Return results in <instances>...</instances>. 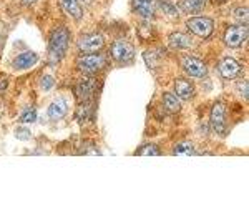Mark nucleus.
<instances>
[{
  "mask_svg": "<svg viewBox=\"0 0 249 221\" xmlns=\"http://www.w3.org/2000/svg\"><path fill=\"white\" fill-rule=\"evenodd\" d=\"M68 48V30L65 27H58L53 30L50 37V43H48V60L52 65H57L65 57Z\"/></svg>",
  "mask_w": 249,
  "mask_h": 221,
  "instance_id": "nucleus-1",
  "label": "nucleus"
},
{
  "mask_svg": "<svg viewBox=\"0 0 249 221\" xmlns=\"http://www.w3.org/2000/svg\"><path fill=\"white\" fill-rule=\"evenodd\" d=\"M188 29H190L193 34L198 35L201 38L210 37L213 34V29H214V23H213L211 18L208 17H193L186 22Z\"/></svg>",
  "mask_w": 249,
  "mask_h": 221,
  "instance_id": "nucleus-2",
  "label": "nucleus"
},
{
  "mask_svg": "<svg viewBox=\"0 0 249 221\" xmlns=\"http://www.w3.org/2000/svg\"><path fill=\"white\" fill-rule=\"evenodd\" d=\"M248 40V27L246 25H232L226 30L224 42L230 48H239Z\"/></svg>",
  "mask_w": 249,
  "mask_h": 221,
  "instance_id": "nucleus-3",
  "label": "nucleus"
},
{
  "mask_svg": "<svg viewBox=\"0 0 249 221\" xmlns=\"http://www.w3.org/2000/svg\"><path fill=\"white\" fill-rule=\"evenodd\" d=\"M211 128L219 135L226 133V108L219 102L211 110Z\"/></svg>",
  "mask_w": 249,
  "mask_h": 221,
  "instance_id": "nucleus-4",
  "label": "nucleus"
},
{
  "mask_svg": "<svg viewBox=\"0 0 249 221\" xmlns=\"http://www.w3.org/2000/svg\"><path fill=\"white\" fill-rule=\"evenodd\" d=\"M133 47L130 45L128 42L124 40H116V42L111 45V57H113L116 62H130L133 60Z\"/></svg>",
  "mask_w": 249,
  "mask_h": 221,
  "instance_id": "nucleus-5",
  "label": "nucleus"
},
{
  "mask_svg": "<svg viewBox=\"0 0 249 221\" xmlns=\"http://www.w3.org/2000/svg\"><path fill=\"white\" fill-rule=\"evenodd\" d=\"M183 68L190 77H195V78H203V77H206V74H208L206 65L196 57H184Z\"/></svg>",
  "mask_w": 249,
  "mask_h": 221,
  "instance_id": "nucleus-6",
  "label": "nucleus"
},
{
  "mask_svg": "<svg viewBox=\"0 0 249 221\" xmlns=\"http://www.w3.org/2000/svg\"><path fill=\"white\" fill-rule=\"evenodd\" d=\"M103 43H105V40L100 34H91V35H87V37H83L82 40L78 42V50L82 52V54H96V52L100 50V48L103 47Z\"/></svg>",
  "mask_w": 249,
  "mask_h": 221,
  "instance_id": "nucleus-7",
  "label": "nucleus"
},
{
  "mask_svg": "<svg viewBox=\"0 0 249 221\" xmlns=\"http://www.w3.org/2000/svg\"><path fill=\"white\" fill-rule=\"evenodd\" d=\"M103 65H105V58H103L102 55L87 54V55H83L82 58H78V67L82 68L83 72H87V74H93V72L100 70Z\"/></svg>",
  "mask_w": 249,
  "mask_h": 221,
  "instance_id": "nucleus-8",
  "label": "nucleus"
},
{
  "mask_svg": "<svg viewBox=\"0 0 249 221\" xmlns=\"http://www.w3.org/2000/svg\"><path fill=\"white\" fill-rule=\"evenodd\" d=\"M219 74H221V77H223V78L232 80V78H236L241 74V65L236 62L234 58L226 57V58L221 60V63H219Z\"/></svg>",
  "mask_w": 249,
  "mask_h": 221,
  "instance_id": "nucleus-9",
  "label": "nucleus"
},
{
  "mask_svg": "<svg viewBox=\"0 0 249 221\" xmlns=\"http://www.w3.org/2000/svg\"><path fill=\"white\" fill-rule=\"evenodd\" d=\"M67 102L63 98H57L53 100V102L50 103V107H48V118L53 120V122H58V120H62L63 116L67 115Z\"/></svg>",
  "mask_w": 249,
  "mask_h": 221,
  "instance_id": "nucleus-10",
  "label": "nucleus"
},
{
  "mask_svg": "<svg viewBox=\"0 0 249 221\" xmlns=\"http://www.w3.org/2000/svg\"><path fill=\"white\" fill-rule=\"evenodd\" d=\"M37 62H38L37 54H34V52H23V54L15 57L14 68H17V70H27V68L34 67Z\"/></svg>",
  "mask_w": 249,
  "mask_h": 221,
  "instance_id": "nucleus-11",
  "label": "nucleus"
},
{
  "mask_svg": "<svg viewBox=\"0 0 249 221\" xmlns=\"http://www.w3.org/2000/svg\"><path fill=\"white\" fill-rule=\"evenodd\" d=\"M133 9L142 17H153L155 14V0H133Z\"/></svg>",
  "mask_w": 249,
  "mask_h": 221,
  "instance_id": "nucleus-12",
  "label": "nucleus"
},
{
  "mask_svg": "<svg viewBox=\"0 0 249 221\" xmlns=\"http://www.w3.org/2000/svg\"><path fill=\"white\" fill-rule=\"evenodd\" d=\"M175 92H176V96H179V98H183V100H188L195 93V87H193L188 80L178 78L175 82Z\"/></svg>",
  "mask_w": 249,
  "mask_h": 221,
  "instance_id": "nucleus-13",
  "label": "nucleus"
},
{
  "mask_svg": "<svg viewBox=\"0 0 249 221\" xmlns=\"http://www.w3.org/2000/svg\"><path fill=\"white\" fill-rule=\"evenodd\" d=\"M170 47L176 48V50H184V48L191 47V38L188 35L181 34V32H175L170 37Z\"/></svg>",
  "mask_w": 249,
  "mask_h": 221,
  "instance_id": "nucleus-14",
  "label": "nucleus"
},
{
  "mask_svg": "<svg viewBox=\"0 0 249 221\" xmlns=\"http://www.w3.org/2000/svg\"><path fill=\"white\" fill-rule=\"evenodd\" d=\"M62 7L65 9V12L70 17H73L75 20H82L83 10L80 7L78 0H62Z\"/></svg>",
  "mask_w": 249,
  "mask_h": 221,
  "instance_id": "nucleus-15",
  "label": "nucleus"
},
{
  "mask_svg": "<svg viewBox=\"0 0 249 221\" xmlns=\"http://www.w3.org/2000/svg\"><path fill=\"white\" fill-rule=\"evenodd\" d=\"M93 87H95L93 78H83L77 85V96L80 100H87L91 95V92H93Z\"/></svg>",
  "mask_w": 249,
  "mask_h": 221,
  "instance_id": "nucleus-16",
  "label": "nucleus"
},
{
  "mask_svg": "<svg viewBox=\"0 0 249 221\" xmlns=\"http://www.w3.org/2000/svg\"><path fill=\"white\" fill-rule=\"evenodd\" d=\"M181 7L188 14L198 15V14H201L204 10V7H206V0H183Z\"/></svg>",
  "mask_w": 249,
  "mask_h": 221,
  "instance_id": "nucleus-17",
  "label": "nucleus"
},
{
  "mask_svg": "<svg viewBox=\"0 0 249 221\" xmlns=\"http://www.w3.org/2000/svg\"><path fill=\"white\" fill-rule=\"evenodd\" d=\"M163 103H164V107L168 108L170 111H178L179 110V107H181V103H179V100H178V96L176 95H173V93H164L163 95Z\"/></svg>",
  "mask_w": 249,
  "mask_h": 221,
  "instance_id": "nucleus-18",
  "label": "nucleus"
},
{
  "mask_svg": "<svg viewBox=\"0 0 249 221\" xmlns=\"http://www.w3.org/2000/svg\"><path fill=\"white\" fill-rule=\"evenodd\" d=\"M160 5H161L163 12L170 17H178V10H176L175 3H171L170 0H160Z\"/></svg>",
  "mask_w": 249,
  "mask_h": 221,
  "instance_id": "nucleus-19",
  "label": "nucleus"
},
{
  "mask_svg": "<svg viewBox=\"0 0 249 221\" xmlns=\"http://www.w3.org/2000/svg\"><path fill=\"white\" fill-rule=\"evenodd\" d=\"M175 153L176 155H193L195 153V148H193L191 143L183 142V143H179L175 147Z\"/></svg>",
  "mask_w": 249,
  "mask_h": 221,
  "instance_id": "nucleus-20",
  "label": "nucleus"
},
{
  "mask_svg": "<svg viewBox=\"0 0 249 221\" xmlns=\"http://www.w3.org/2000/svg\"><path fill=\"white\" fill-rule=\"evenodd\" d=\"M18 120L22 123H34L37 120V111H35V108H27V110H23Z\"/></svg>",
  "mask_w": 249,
  "mask_h": 221,
  "instance_id": "nucleus-21",
  "label": "nucleus"
},
{
  "mask_svg": "<svg viewBox=\"0 0 249 221\" xmlns=\"http://www.w3.org/2000/svg\"><path fill=\"white\" fill-rule=\"evenodd\" d=\"M55 85V80L52 75H43L42 80H40V88H42L43 92H50L52 88Z\"/></svg>",
  "mask_w": 249,
  "mask_h": 221,
  "instance_id": "nucleus-22",
  "label": "nucleus"
},
{
  "mask_svg": "<svg viewBox=\"0 0 249 221\" xmlns=\"http://www.w3.org/2000/svg\"><path fill=\"white\" fill-rule=\"evenodd\" d=\"M138 155H160V148L156 145H144L138 150Z\"/></svg>",
  "mask_w": 249,
  "mask_h": 221,
  "instance_id": "nucleus-23",
  "label": "nucleus"
},
{
  "mask_svg": "<svg viewBox=\"0 0 249 221\" xmlns=\"http://www.w3.org/2000/svg\"><path fill=\"white\" fill-rule=\"evenodd\" d=\"M234 17L238 20H243V22H248V9L246 7H239V9H236Z\"/></svg>",
  "mask_w": 249,
  "mask_h": 221,
  "instance_id": "nucleus-24",
  "label": "nucleus"
},
{
  "mask_svg": "<svg viewBox=\"0 0 249 221\" xmlns=\"http://www.w3.org/2000/svg\"><path fill=\"white\" fill-rule=\"evenodd\" d=\"M143 57H144V60H146V65L150 67V68H155L156 67V55L155 54H148V52H146V54H144Z\"/></svg>",
  "mask_w": 249,
  "mask_h": 221,
  "instance_id": "nucleus-25",
  "label": "nucleus"
},
{
  "mask_svg": "<svg viewBox=\"0 0 249 221\" xmlns=\"http://www.w3.org/2000/svg\"><path fill=\"white\" fill-rule=\"evenodd\" d=\"M238 88H239V93L243 95V98L248 100V78H244L243 82H239Z\"/></svg>",
  "mask_w": 249,
  "mask_h": 221,
  "instance_id": "nucleus-26",
  "label": "nucleus"
},
{
  "mask_svg": "<svg viewBox=\"0 0 249 221\" xmlns=\"http://www.w3.org/2000/svg\"><path fill=\"white\" fill-rule=\"evenodd\" d=\"M15 135H17V138H20V140H27V138H30V131H29V130H23V128H17V131H15Z\"/></svg>",
  "mask_w": 249,
  "mask_h": 221,
  "instance_id": "nucleus-27",
  "label": "nucleus"
},
{
  "mask_svg": "<svg viewBox=\"0 0 249 221\" xmlns=\"http://www.w3.org/2000/svg\"><path fill=\"white\" fill-rule=\"evenodd\" d=\"M35 0H22V3L23 5H30V3H34Z\"/></svg>",
  "mask_w": 249,
  "mask_h": 221,
  "instance_id": "nucleus-28",
  "label": "nucleus"
},
{
  "mask_svg": "<svg viewBox=\"0 0 249 221\" xmlns=\"http://www.w3.org/2000/svg\"><path fill=\"white\" fill-rule=\"evenodd\" d=\"M216 2H221V3H223V2H226V0H216Z\"/></svg>",
  "mask_w": 249,
  "mask_h": 221,
  "instance_id": "nucleus-29",
  "label": "nucleus"
}]
</instances>
